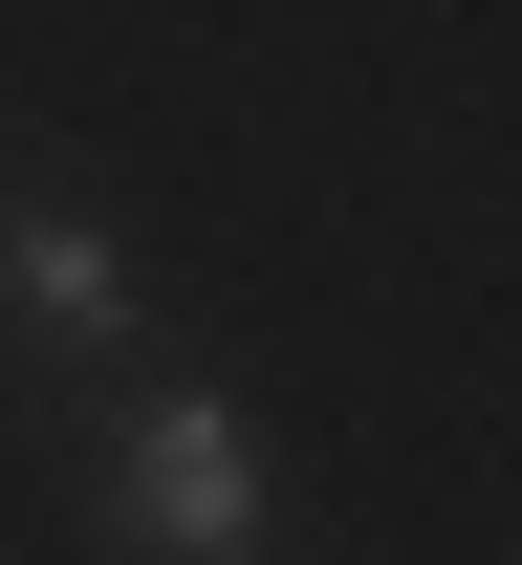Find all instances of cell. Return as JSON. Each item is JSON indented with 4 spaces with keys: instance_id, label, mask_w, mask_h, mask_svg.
<instances>
[{
    "instance_id": "obj_1",
    "label": "cell",
    "mask_w": 522,
    "mask_h": 565,
    "mask_svg": "<svg viewBox=\"0 0 522 565\" xmlns=\"http://www.w3.org/2000/svg\"><path fill=\"white\" fill-rule=\"evenodd\" d=\"M109 544H152V565H284L262 414H239V392H131V414H109Z\"/></svg>"
},
{
    "instance_id": "obj_2",
    "label": "cell",
    "mask_w": 522,
    "mask_h": 565,
    "mask_svg": "<svg viewBox=\"0 0 522 565\" xmlns=\"http://www.w3.org/2000/svg\"><path fill=\"white\" fill-rule=\"evenodd\" d=\"M0 305H22L44 349H109V327H131V239L66 217V196H22V217H0Z\"/></svg>"
}]
</instances>
